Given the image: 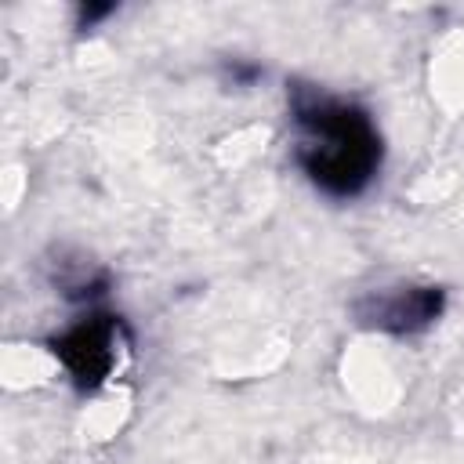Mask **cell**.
Masks as SVG:
<instances>
[{
    "mask_svg": "<svg viewBox=\"0 0 464 464\" xmlns=\"http://www.w3.org/2000/svg\"><path fill=\"white\" fill-rule=\"evenodd\" d=\"M442 304H446V294L439 286L399 283V286H381V290L362 294L352 308L362 326L395 334V337H410V334L428 330L442 315Z\"/></svg>",
    "mask_w": 464,
    "mask_h": 464,
    "instance_id": "3957f363",
    "label": "cell"
},
{
    "mask_svg": "<svg viewBox=\"0 0 464 464\" xmlns=\"http://www.w3.org/2000/svg\"><path fill=\"white\" fill-rule=\"evenodd\" d=\"M123 348H127L123 319L112 312H98V308L80 315L69 330H62L51 341L54 359L62 362V370L72 377V384L80 392L102 388L120 370Z\"/></svg>",
    "mask_w": 464,
    "mask_h": 464,
    "instance_id": "7a4b0ae2",
    "label": "cell"
},
{
    "mask_svg": "<svg viewBox=\"0 0 464 464\" xmlns=\"http://www.w3.org/2000/svg\"><path fill=\"white\" fill-rule=\"evenodd\" d=\"M286 109L297 134L294 160L304 178L334 199L366 192L381 170L384 152L373 116L362 105L312 83H290Z\"/></svg>",
    "mask_w": 464,
    "mask_h": 464,
    "instance_id": "6da1fadb",
    "label": "cell"
}]
</instances>
